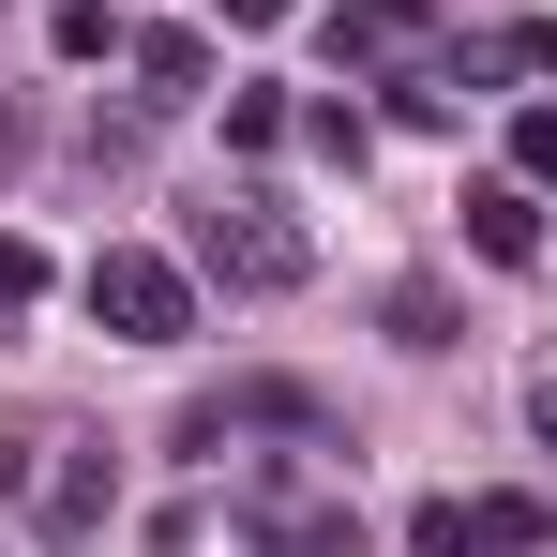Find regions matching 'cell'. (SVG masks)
Here are the masks:
<instances>
[{"instance_id": "1", "label": "cell", "mask_w": 557, "mask_h": 557, "mask_svg": "<svg viewBox=\"0 0 557 557\" xmlns=\"http://www.w3.org/2000/svg\"><path fill=\"white\" fill-rule=\"evenodd\" d=\"M76 301H91L121 347H182V332H196V272H182V257H151V242H106L91 272H76Z\"/></svg>"}, {"instance_id": "2", "label": "cell", "mask_w": 557, "mask_h": 557, "mask_svg": "<svg viewBox=\"0 0 557 557\" xmlns=\"http://www.w3.org/2000/svg\"><path fill=\"white\" fill-rule=\"evenodd\" d=\"M196 272H226L242 301H286V286L317 272V242L286 226L272 196H211V211H196Z\"/></svg>"}, {"instance_id": "3", "label": "cell", "mask_w": 557, "mask_h": 557, "mask_svg": "<svg viewBox=\"0 0 557 557\" xmlns=\"http://www.w3.org/2000/svg\"><path fill=\"white\" fill-rule=\"evenodd\" d=\"M106 512H121V467H106V437H46V467H30V528H46V543H91Z\"/></svg>"}, {"instance_id": "4", "label": "cell", "mask_w": 557, "mask_h": 557, "mask_svg": "<svg viewBox=\"0 0 557 557\" xmlns=\"http://www.w3.org/2000/svg\"><path fill=\"white\" fill-rule=\"evenodd\" d=\"M242 543L257 557H362V512L317 497V482H257V497H242Z\"/></svg>"}, {"instance_id": "5", "label": "cell", "mask_w": 557, "mask_h": 557, "mask_svg": "<svg viewBox=\"0 0 557 557\" xmlns=\"http://www.w3.org/2000/svg\"><path fill=\"white\" fill-rule=\"evenodd\" d=\"M332 61L347 76H422L437 61V0H332Z\"/></svg>"}, {"instance_id": "6", "label": "cell", "mask_w": 557, "mask_h": 557, "mask_svg": "<svg viewBox=\"0 0 557 557\" xmlns=\"http://www.w3.org/2000/svg\"><path fill=\"white\" fill-rule=\"evenodd\" d=\"M467 242H482L497 272H528V257H543V211H528V182H467Z\"/></svg>"}, {"instance_id": "7", "label": "cell", "mask_w": 557, "mask_h": 557, "mask_svg": "<svg viewBox=\"0 0 557 557\" xmlns=\"http://www.w3.org/2000/svg\"><path fill=\"white\" fill-rule=\"evenodd\" d=\"M136 76H151V106H196L211 91V46L196 30H136Z\"/></svg>"}, {"instance_id": "8", "label": "cell", "mask_w": 557, "mask_h": 557, "mask_svg": "<svg viewBox=\"0 0 557 557\" xmlns=\"http://www.w3.org/2000/svg\"><path fill=\"white\" fill-rule=\"evenodd\" d=\"M543 528H557L543 497H467V543H482V557H528Z\"/></svg>"}, {"instance_id": "9", "label": "cell", "mask_w": 557, "mask_h": 557, "mask_svg": "<svg viewBox=\"0 0 557 557\" xmlns=\"http://www.w3.org/2000/svg\"><path fill=\"white\" fill-rule=\"evenodd\" d=\"M392 347H453V286H392Z\"/></svg>"}, {"instance_id": "10", "label": "cell", "mask_w": 557, "mask_h": 557, "mask_svg": "<svg viewBox=\"0 0 557 557\" xmlns=\"http://www.w3.org/2000/svg\"><path fill=\"white\" fill-rule=\"evenodd\" d=\"M46 46H61V61H106V46H121V15H106V0H61V15H46Z\"/></svg>"}, {"instance_id": "11", "label": "cell", "mask_w": 557, "mask_h": 557, "mask_svg": "<svg viewBox=\"0 0 557 557\" xmlns=\"http://www.w3.org/2000/svg\"><path fill=\"white\" fill-rule=\"evenodd\" d=\"M272 136H301V121H286V91H226V151H272Z\"/></svg>"}, {"instance_id": "12", "label": "cell", "mask_w": 557, "mask_h": 557, "mask_svg": "<svg viewBox=\"0 0 557 557\" xmlns=\"http://www.w3.org/2000/svg\"><path fill=\"white\" fill-rule=\"evenodd\" d=\"M407 557H482L467 543V497H422V512H407Z\"/></svg>"}, {"instance_id": "13", "label": "cell", "mask_w": 557, "mask_h": 557, "mask_svg": "<svg viewBox=\"0 0 557 557\" xmlns=\"http://www.w3.org/2000/svg\"><path fill=\"white\" fill-rule=\"evenodd\" d=\"M15 301H46V257H30V242L0 226V317H15Z\"/></svg>"}, {"instance_id": "14", "label": "cell", "mask_w": 557, "mask_h": 557, "mask_svg": "<svg viewBox=\"0 0 557 557\" xmlns=\"http://www.w3.org/2000/svg\"><path fill=\"white\" fill-rule=\"evenodd\" d=\"M512 166H528V182H557V106H528V121H512Z\"/></svg>"}, {"instance_id": "15", "label": "cell", "mask_w": 557, "mask_h": 557, "mask_svg": "<svg viewBox=\"0 0 557 557\" xmlns=\"http://www.w3.org/2000/svg\"><path fill=\"white\" fill-rule=\"evenodd\" d=\"M528 422H543V453H557V362H543V376H528Z\"/></svg>"}, {"instance_id": "16", "label": "cell", "mask_w": 557, "mask_h": 557, "mask_svg": "<svg viewBox=\"0 0 557 557\" xmlns=\"http://www.w3.org/2000/svg\"><path fill=\"white\" fill-rule=\"evenodd\" d=\"M211 15H226V30H272V15H286V0H211Z\"/></svg>"}]
</instances>
